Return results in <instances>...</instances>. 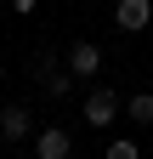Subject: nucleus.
<instances>
[{"label": "nucleus", "mask_w": 153, "mask_h": 159, "mask_svg": "<svg viewBox=\"0 0 153 159\" xmlns=\"http://www.w3.org/2000/svg\"><path fill=\"white\" fill-rule=\"evenodd\" d=\"M113 23H119L125 34H142L153 23V0H119V6H113Z\"/></svg>", "instance_id": "2"}, {"label": "nucleus", "mask_w": 153, "mask_h": 159, "mask_svg": "<svg viewBox=\"0 0 153 159\" xmlns=\"http://www.w3.org/2000/svg\"><path fill=\"white\" fill-rule=\"evenodd\" d=\"M108 159H142L136 142H108Z\"/></svg>", "instance_id": "8"}, {"label": "nucleus", "mask_w": 153, "mask_h": 159, "mask_svg": "<svg viewBox=\"0 0 153 159\" xmlns=\"http://www.w3.org/2000/svg\"><path fill=\"white\" fill-rule=\"evenodd\" d=\"M0 80H6V63H0Z\"/></svg>", "instance_id": "10"}, {"label": "nucleus", "mask_w": 153, "mask_h": 159, "mask_svg": "<svg viewBox=\"0 0 153 159\" xmlns=\"http://www.w3.org/2000/svg\"><path fill=\"white\" fill-rule=\"evenodd\" d=\"M113 114H119V91L113 85H97V91H85V125H113Z\"/></svg>", "instance_id": "1"}, {"label": "nucleus", "mask_w": 153, "mask_h": 159, "mask_svg": "<svg viewBox=\"0 0 153 159\" xmlns=\"http://www.w3.org/2000/svg\"><path fill=\"white\" fill-rule=\"evenodd\" d=\"M97 68H102V51L91 46V40H74V46H68V74L85 80V74H97Z\"/></svg>", "instance_id": "5"}, {"label": "nucleus", "mask_w": 153, "mask_h": 159, "mask_svg": "<svg viewBox=\"0 0 153 159\" xmlns=\"http://www.w3.org/2000/svg\"><path fill=\"white\" fill-rule=\"evenodd\" d=\"M40 74H46V97H68V91H74L68 57H63V63H57V57H46V63H40Z\"/></svg>", "instance_id": "6"}, {"label": "nucleus", "mask_w": 153, "mask_h": 159, "mask_svg": "<svg viewBox=\"0 0 153 159\" xmlns=\"http://www.w3.org/2000/svg\"><path fill=\"white\" fill-rule=\"evenodd\" d=\"M11 6H17V11H34V0H11Z\"/></svg>", "instance_id": "9"}, {"label": "nucleus", "mask_w": 153, "mask_h": 159, "mask_svg": "<svg viewBox=\"0 0 153 159\" xmlns=\"http://www.w3.org/2000/svg\"><path fill=\"white\" fill-rule=\"evenodd\" d=\"M125 114H130V125H153V91H130Z\"/></svg>", "instance_id": "7"}, {"label": "nucleus", "mask_w": 153, "mask_h": 159, "mask_svg": "<svg viewBox=\"0 0 153 159\" xmlns=\"http://www.w3.org/2000/svg\"><path fill=\"white\" fill-rule=\"evenodd\" d=\"M28 131H34V114L23 102H6V108H0V136H6V142H23Z\"/></svg>", "instance_id": "3"}, {"label": "nucleus", "mask_w": 153, "mask_h": 159, "mask_svg": "<svg viewBox=\"0 0 153 159\" xmlns=\"http://www.w3.org/2000/svg\"><path fill=\"white\" fill-rule=\"evenodd\" d=\"M34 153H40V159H68V153H74V136H68L63 125H46L40 136H34Z\"/></svg>", "instance_id": "4"}]
</instances>
